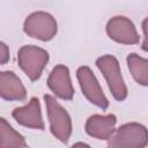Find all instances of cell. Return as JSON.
Here are the masks:
<instances>
[{
    "mask_svg": "<svg viewBox=\"0 0 148 148\" xmlns=\"http://www.w3.org/2000/svg\"><path fill=\"white\" fill-rule=\"evenodd\" d=\"M44 102L51 134L61 143H67L73 132L72 118L68 111L56 99V97L49 94L44 95Z\"/></svg>",
    "mask_w": 148,
    "mask_h": 148,
    "instance_id": "6da1fadb",
    "label": "cell"
},
{
    "mask_svg": "<svg viewBox=\"0 0 148 148\" xmlns=\"http://www.w3.org/2000/svg\"><path fill=\"white\" fill-rule=\"evenodd\" d=\"M95 64L104 76L112 97L118 102L125 101L128 96V89L123 77L118 59L113 54H104L98 57Z\"/></svg>",
    "mask_w": 148,
    "mask_h": 148,
    "instance_id": "7a4b0ae2",
    "label": "cell"
},
{
    "mask_svg": "<svg viewBox=\"0 0 148 148\" xmlns=\"http://www.w3.org/2000/svg\"><path fill=\"white\" fill-rule=\"evenodd\" d=\"M49 60V52L37 45H23L17 51V65L32 82L39 80Z\"/></svg>",
    "mask_w": 148,
    "mask_h": 148,
    "instance_id": "3957f363",
    "label": "cell"
},
{
    "mask_svg": "<svg viewBox=\"0 0 148 148\" xmlns=\"http://www.w3.org/2000/svg\"><path fill=\"white\" fill-rule=\"evenodd\" d=\"M108 146L111 148H145L148 146V128L136 121L125 123L116 128Z\"/></svg>",
    "mask_w": 148,
    "mask_h": 148,
    "instance_id": "277c9868",
    "label": "cell"
},
{
    "mask_svg": "<svg viewBox=\"0 0 148 148\" xmlns=\"http://www.w3.org/2000/svg\"><path fill=\"white\" fill-rule=\"evenodd\" d=\"M23 31L30 38L49 42L58 34V23L52 14L44 10H37L25 17Z\"/></svg>",
    "mask_w": 148,
    "mask_h": 148,
    "instance_id": "5b68a950",
    "label": "cell"
},
{
    "mask_svg": "<svg viewBox=\"0 0 148 148\" xmlns=\"http://www.w3.org/2000/svg\"><path fill=\"white\" fill-rule=\"evenodd\" d=\"M76 79L82 95L88 99V102L102 110H106L109 108V99L105 96L99 81L89 66H80L76 69Z\"/></svg>",
    "mask_w": 148,
    "mask_h": 148,
    "instance_id": "8992f818",
    "label": "cell"
},
{
    "mask_svg": "<svg viewBox=\"0 0 148 148\" xmlns=\"http://www.w3.org/2000/svg\"><path fill=\"white\" fill-rule=\"evenodd\" d=\"M105 32L111 40L118 44L136 45L140 42V36L134 23L132 20L123 15L112 16L106 22Z\"/></svg>",
    "mask_w": 148,
    "mask_h": 148,
    "instance_id": "52a82bcc",
    "label": "cell"
},
{
    "mask_svg": "<svg viewBox=\"0 0 148 148\" xmlns=\"http://www.w3.org/2000/svg\"><path fill=\"white\" fill-rule=\"evenodd\" d=\"M47 87L56 97L62 101H72L75 94L71 72L66 65H56L47 76Z\"/></svg>",
    "mask_w": 148,
    "mask_h": 148,
    "instance_id": "ba28073f",
    "label": "cell"
},
{
    "mask_svg": "<svg viewBox=\"0 0 148 148\" xmlns=\"http://www.w3.org/2000/svg\"><path fill=\"white\" fill-rule=\"evenodd\" d=\"M12 117L23 127L38 131H44L45 128L40 102L37 97H31L25 105L15 108L12 112Z\"/></svg>",
    "mask_w": 148,
    "mask_h": 148,
    "instance_id": "9c48e42d",
    "label": "cell"
},
{
    "mask_svg": "<svg viewBox=\"0 0 148 148\" xmlns=\"http://www.w3.org/2000/svg\"><path fill=\"white\" fill-rule=\"evenodd\" d=\"M116 125H117L116 114L95 113L87 119L84 125V131L89 136L94 139L109 141V139H111V136L116 132Z\"/></svg>",
    "mask_w": 148,
    "mask_h": 148,
    "instance_id": "30bf717a",
    "label": "cell"
},
{
    "mask_svg": "<svg viewBox=\"0 0 148 148\" xmlns=\"http://www.w3.org/2000/svg\"><path fill=\"white\" fill-rule=\"evenodd\" d=\"M0 96L8 102H20L25 99L27 89L22 80L13 71L0 72Z\"/></svg>",
    "mask_w": 148,
    "mask_h": 148,
    "instance_id": "8fae6325",
    "label": "cell"
},
{
    "mask_svg": "<svg viewBox=\"0 0 148 148\" xmlns=\"http://www.w3.org/2000/svg\"><path fill=\"white\" fill-rule=\"evenodd\" d=\"M126 64L134 81L142 87H148V59L138 53H130L126 57Z\"/></svg>",
    "mask_w": 148,
    "mask_h": 148,
    "instance_id": "7c38bea8",
    "label": "cell"
},
{
    "mask_svg": "<svg viewBox=\"0 0 148 148\" xmlns=\"http://www.w3.org/2000/svg\"><path fill=\"white\" fill-rule=\"evenodd\" d=\"M0 147H15V148H25L28 143L25 142L24 136L18 133L3 117L0 118Z\"/></svg>",
    "mask_w": 148,
    "mask_h": 148,
    "instance_id": "4fadbf2b",
    "label": "cell"
},
{
    "mask_svg": "<svg viewBox=\"0 0 148 148\" xmlns=\"http://www.w3.org/2000/svg\"><path fill=\"white\" fill-rule=\"evenodd\" d=\"M10 59V52H9V46L5 43H0V64L3 66L6 65Z\"/></svg>",
    "mask_w": 148,
    "mask_h": 148,
    "instance_id": "5bb4252c",
    "label": "cell"
},
{
    "mask_svg": "<svg viewBox=\"0 0 148 148\" xmlns=\"http://www.w3.org/2000/svg\"><path fill=\"white\" fill-rule=\"evenodd\" d=\"M141 28H142V31H143V40L141 43V49L145 52H148V16L142 20Z\"/></svg>",
    "mask_w": 148,
    "mask_h": 148,
    "instance_id": "9a60e30c",
    "label": "cell"
},
{
    "mask_svg": "<svg viewBox=\"0 0 148 148\" xmlns=\"http://www.w3.org/2000/svg\"><path fill=\"white\" fill-rule=\"evenodd\" d=\"M77 146H86V147H89V145H87V143H84V142H76V143L73 145V147H77Z\"/></svg>",
    "mask_w": 148,
    "mask_h": 148,
    "instance_id": "2e32d148",
    "label": "cell"
}]
</instances>
